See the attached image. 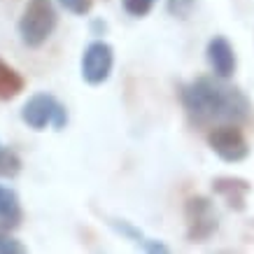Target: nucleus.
<instances>
[{"label":"nucleus","mask_w":254,"mask_h":254,"mask_svg":"<svg viewBox=\"0 0 254 254\" xmlns=\"http://www.w3.org/2000/svg\"><path fill=\"white\" fill-rule=\"evenodd\" d=\"M21 122L33 131H45L47 126H52L54 131H61L68 124V110L56 96L42 91L23 103Z\"/></svg>","instance_id":"3"},{"label":"nucleus","mask_w":254,"mask_h":254,"mask_svg":"<svg viewBox=\"0 0 254 254\" xmlns=\"http://www.w3.org/2000/svg\"><path fill=\"white\" fill-rule=\"evenodd\" d=\"M166 7L175 19H189L196 7V0H168Z\"/></svg>","instance_id":"12"},{"label":"nucleus","mask_w":254,"mask_h":254,"mask_svg":"<svg viewBox=\"0 0 254 254\" xmlns=\"http://www.w3.org/2000/svg\"><path fill=\"white\" fill-rule=\"evenodd\" d=\"M26 247H23L21 240H16L12 233H0V254H23Z\"/></svg>","instance_id":"15"},{"label":"nucleus","mask_w":254,"mask_h":254,"mask_svg":"<svg viewBox=\"0 0 254 254\" xmlns=\"http://www.w3.org/2000/svg\"><path fill=\"white\" fill-rule=\"evenodd\" d=\"M208 145L222 161L240 163L250 156V142L236 124H222L208 131Z\"/></svg>","instance_id":"5"},{"label":"nucleus","mask_w":254,"mask_h":254,"mask_svg":"<svg viewBox=\"0 0 254 254\" xmlns=\"http://www.w3.org/2000/svg\"><path fill=\"white\" fill-rule=\"evenodd\" d=\"M23 86H26V82H23L21 75L9 63H5L0 59V100L16 98L23 91Z\"/></svg>","instance_id":"10"},{"label":"nucleus","mask_w":254,"mask_h":254,"mask_svg":"<svg viewBox=\"0 0 254 254\" xmlns=\"http://www.w3.org/2000/svg\"><path fill=\"white\" fill-rule=\"evenodd\" d=\"M59 14H56L54 0H28L19 19V38L21 45L28 49H38L52 38L56 28Z\"/></svg>","instance_id":"2"},{"label":"nucleus","mask_w":254,"mask_h":254,"mask_svg":"<svg viewBox=\"0 0 254 254\" xmlns=\"http://www.w3.org/2000/svg\"><path fill=\"white\" fill-rule=\"evenodd\" d=\"M59 5H61L65 12H70V14L84 16V14H89V12H91L93 0H59Z\"/></svg>","instance_id":"14"},{"label":"nucleus","mask_w":254,"mask_h":254,"mask_svg":"<svg viewBox=\"0 0 254 254\" xmlns=\"http://www.w3.org/2000/svg\"><path fill=\"white\" fill-rule=\"evenodd\" d=\"M115 68V49L105 40H93L89 42L82 54V79L86 84L98 86L108 82Z\"/></svg>","instance_id":"6"},{"label":"nucleus","mask_w":254,"mask_h":254,"mask_svg":"<svg viewBox=\"0 0 254 254\" xmlns=\"http://www.w3.org/2000/svg\"><path fill=\"white\" fill-rule=\"evenodd\" d=\"M180 100L187 112V119L193 128L210 131L222 124L243 126L254 117L250 98L238 86L229 84L226 79L196 77L180 89Z\"/></svg>","instance_id":"1"},{"label":"nucleus","mask_w":254,"mask_h":254,"mask_svg":"<svg viewBox=\"0 0 254 254\" xmlns=\"http://www.w3.org/2000/svg\"><path fill=\"white\" fill-rule=\"evenodd\" d=\"M212 191L219 193L233 210H245V200L247 193L252 191V185L247 180H243V177L224 175L212 180Z\"/></svg>","instance_id":"8"},{"label":"nucleus","mask_w":254,"mask_h":254,"mask_svg":"<svg viewBox=\"0 0 254 254\" xmlns=\"http://www.w3.org/2000/svg\"><path fill=\"white\" fill-rule=\"evenodd\" d=\"M205 59H208V65L212 70V75H217V77H222V79L233 77L238 59H236L233 45L224 35L210 38L208 47H205Z\"/></svg>","instance_id":"7"},{"label":"nucleus","mask_w":254,"mask_h":254,"mask_svg":"<svg viewBox=\"0 0 254 254\" xmlns=\"http://www.w3.org/2000/svg\"><path fill=\"white\" fill-rule=\"evenodd\" d=\"M21 156L16 154L14 149H7V147H0V177H16L21 173Z\"/></svg>","instance_id":"11"},{"label":"nucleus","mask_w":254,"mask_h":254,"mask_svg":"<svg viewBox=\"0 0 254 254\" xmlns=\"http://www.w3.org/2000/svg\"><path fill=\"white\" fill-rule=\"evenodd\" d=\"M23 222L21 200L14 189L0 185V233H12Z\"/></svg>","instance_id":"9"},{"label":"nucleus","mask_w":254,"mask_h":254,"mask_svg":"<svg viewBox=\"0 0 254 254\" xmlns=\"http://www.w3.org/2000/svg\"><path fill=\"white\" fill-rule=\"evenodd\" d=\"M156 0H124V9L128 12L131 16H147L152 12Z\"/></svg>","instance_id":"13"},{"label":"nucleus","mask_w":254,"mask_h":254,"mask_svg":"<svg viewBox=\"0 0 254 254\" xmlns=\"http://www.w3.org/2000/svg\"><path fill=\"white\" fill-rule=\"evenodd\" d=\"M185 217L189 243H205L219 229V215L208 196H191L185 205Z\"/></svg>","instance_id":"4"},{"label":"nucleus","mask_w":254,"mask_h":254,"mask_svg":"<svg viewBox=\"0 0 254 254\" xmlns=\"http://www.w3.org/2000/svg\"><path fill=\"white\" fill-rule=\"evenodd\" d=\"M0 147H2V145H0Z\"/></svg>","instance_id":"16"}]
</instances>
